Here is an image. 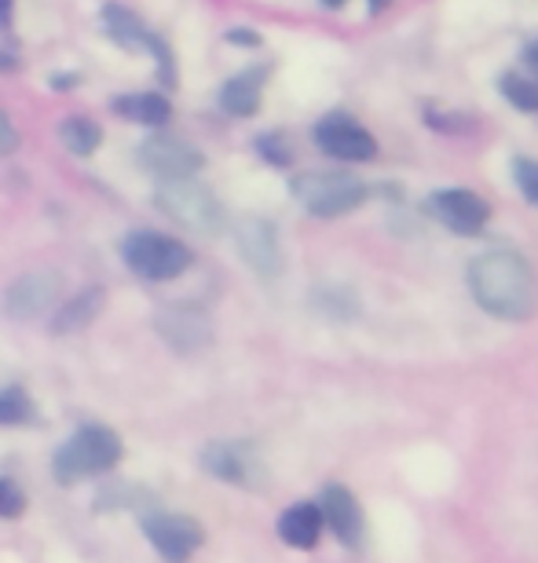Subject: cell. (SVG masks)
I'll return each mask as SVG.
<instances>
[{"label": "cell", "instance_id": "cell-1", "mask_svg": "<svg viewBox=\"0 0 538 563\" xmlns=\"http://www.w3.org/2000/svg\"><path fill=\"white\" fill-rule=\"evenodd\" d=\"M469 289L487 314L502 322H528L538 308V278L520 253L491 250L469 264Z\"/></svg>", "mask_w": 538, "mask_h": 563}, {"label": "cell", "instance_id": "cell-2", "mask_svg": "<svg viewBox=\"0 0 538 563\" xmlns=\"http://www.w3.org/2000/svg\"><path fill=\"white\" fill-rule=\"evenodd\" d=\"M125 454L121 435L107 424H81L66 443L55 450L52 476L59 483H77L85 476H103Z\"/></svg>", "mask_w": 538, "mask_h": 563}, {"label": "cell", "instance_id": "cell-3", "mask_svg": "<svg viewBox=\"0 0 538 563\" xmlns=\"http://www.w3.org/2000/svg\"><path fill=\"white\" fill-rule=\"evenodd\" d=\"M121 261L143 282H173L190 267V250L173 234L162 231H132L121 242Z\"/></svg>", "mask_w": 538, "mask_h": 563}, {"label": "cell", "instance_id": "cell-4", "mask_svg": "<svg viewBox=\"0 0 538 563\" xmlns=\"http://www.w3.org/2000/svg\"><path fill=\"white\" fill-rule=\"evenodd\" d=\"M154 206L195 234H220L223 220H228L220 198L195 179H162V187L154 190Z\"/></svg>", "mask_w": 538, "mask_h": 563}, {"label": "cell", "instance_id": "cell-5", "mask_svg": "<svg viewBox=\"0 0 538 563\" xmlns=\"http://www.w3.org/2000/svg\"><path fill=\"white\" fill-rule=\"evenodd\" d=\"M289 190H294V198L311 217H322V220L344 217V212L359 209L370 198V187L349 173H300L294 184H289Z\"/></svg>", "mask_w": 538, "mask_h": 563}, {"label": "cell", "instance_id": "cell-6", "mask_svg": "<svg viewBox=\"0 0 538 563\" xmlns=\"http://www.w3.org/2000/svg\"><path fill=\"white\" fill-rule=\"evenodd\" d=\"M201 468L220 483H228V487L242 490H261L267 483L264 457L250 439H217V443H209L201 450Z\"/></svg>", "mask_w": 538, "mask_h": 563}, {"label": "cell", "instance_id": "cell-7", "mask_svg": "<svg viewBox=\"0 0 538 563\" xmlns=\"http://www.w3.org/2000/svg\"><path fill=\"white\" fill-rule=\"evenodd\" d=\"M140 527H143V538H147L151 549L165 563H187L201 549V542H206L201 523L190 520L184 512H151V516H143Z\"/></svg>", "mask_w": 538, "mask_h": 563}, {"label": "cell", "instance_id": "cell-8", "mask_svg": "<svg viewBox=\"0 0 538 563\" xmlns=\"http://www.w3.org/2000/svg\"><path fill=\"white\" fill-rule=\"evenodd\" d=\"M136 157H140V165L158 179H195L201 173V165H206V157H201L195 143H187L179 136H165V132L143 140Z\"/></svg>", "mask_w": 538, "mask_h": 563}, {"label": "cell", "instance_id": "cell-9", "mask_svg": "<svg viewBox=\"0 0 538 563\" xmlns=\"http://www.w3.org/2000/svg\"><path fill=\"white\" fill-rule=\"evenodd\" d=\"M234 242H239L242 261L253 275H261L264 282L283 275V242H278V231L272 220H264V217L239 220Z\"/></svg>", "mask_w": 538, "mask_h": 563}, {"label": "cell", "instance_id": "cell-10", "mask_svg": "<svg viewBox=\"0 0 538 563\" xmlns=\"http://www.w3.org/2000/svg\"><path fill=\"white\" fill-rule=\"evenodd\" d=\"M55 297H59V275L26 272L4 289L0 311H4L8 319H15V322H33V319H41L48 308H55Z\"/></svg>", "mask_w": 538, "mask_h": 563}, {"label": "cell", "instance_id": "cell-11", "mask_svg": "<svg viewBox=\"0 0 538 563\" xmlns=\"http://www.w3.org/2000/svg\"><path fill=\"white\" fill-rule=\"evenodd\" d=\"M154 330L165 344L179 355H195L201 347H209L212 341V325L198 308H187V303H165V308L154 314Z\"/></svg>", "mask_w": 538, "mask_h": 563}, {"label": "cell", "instance_id": "cell-12", "mask_svg": "<svg viewBox=\"0 0 538 563\" xmlns=\"http://www.w3.org/2000/svg\"><path fill=\"white\" fill-rule=\"evenodd\" d=\"M319 512H322V527H330V534L338 538L341 545H349V549L363 545L366 516H363V505H359V498L349 487L327 483L319 494Z\"/></svg>", "mask_w": 538, "mask_h": 563}, {"label": "cell", "instance_id": "cell-13", "mask_svg": "<svg viewBox=\"0 0 538 563\" xmlns=\"http://www.w3.org/2000/svg\"><path fill=\"white\" fill-rule=\"evenodd\" d=\"M316 143H319L322 154L333 157V162H370V157L377 154L374 136H370L359 121L344 118V114H333L327 121H319Z\"/></svg>", "mask_w": 538, "mask_h": 563}, {"label": "cell", "instance_id": "cell-14", "mask_svg": "<svg viewBox=\"0 0 538 563\" xmlns=\"http://www.w3.org/2000/svg\"><path fill=\"white\" fill-rule=\"evenodd\" d=\"M425 209H429L432 217L454 234H480L484 231V223L491 220L487 201L480 195H473V190H465V187L440 190V195L429 198V206Z\"/></svg>", "mask_w": 538, "mask_h": 563}, {"label": "cell", "instance_id": "cell-15", "mask_svg": "<svg viewBox=\"0 0 538 563\" xmlns=\"http://www.w3.org/2000/svg\"><path fill=\"white\" fill-rule=\"evenodd\" d=\"M278 538L289 549H316L322 538V512L319 501H294L289 509L278 516Z\"/></svg>", "mask_w": 538, "mask_h": 563}, {"label": "cell", "instance_id": "cell-16", "mask_svg": "<svg viewBox=\"0 0 538 563\" xmlns=\"http://www.w3.org/2000/svg\"><path fill=\"white\" fill-rule=\"evenodd\" d=\"M264 81H267V66L242 70L239 77H231V81L220 88V107L228 110L231 118H253L256 110H261Z\"/></svg>", "mask_w": 538, "mask_h": 563}, {"label": "cell", "instance_id": "cell-17", "mask_svg": "<svg viewBox=\"0 0 538 563\" xmlns=\"http://www.w3.org/2000/svg\"><path fill=\"white\" fill-rule=\"evenodd\" d=\"M103 303H107V292L99 289V286L74 292L70 300L55 308V314H52V333H55V336L81 333L85 325H92V322H96V314L103 311Z\"/></svg>", "mask_w": 538, "mask_h": 563}, {"label": "cell", "instance_id": "cell-18", "mask_svg": "<svg viewBox=\"0 0 538 563\" xmlns=\"http://www.w3.org/2000/svg\"><path fill=\"white\" fill-rule=\"evenodd\" d=\"M110 107H114V114H118V118L136 121V125H147V129H158V125H165V121L173 118L169 99L158 96V92H132V96H118Z\"/></svg>", "mask_w": 538, "mask_h": 563}, {"label": "cell", "instance_id": "cell-19", "mask_svg": "<svg viewBox=\"0 0 538 563\" xmlns=\"http://www.w3.org/2000/svg\"><path fill=\"white\" fill-rule=\"evenodd\" d=\"M103 26L110 33V41L125 44V48H140V44L147 48L151 30L136 19V11H129V8H121V4H107L103 8Z\"/></svg>", "mask_w": 538, "mask_h": 563}, {"label": "cell", "instance_id": "cell-20", "mask_svg": "<svg viewBox=\"0 0 538 563\" xmlns=\"http://www.w3.org/2000/svg\"><path fill=\"white\" fill-rule=\"evenodd\" d=\"M59 140H63V146L70 154L88 157V154L99 151V143H103V129H99L92 118L77 114V118H66L63 125H59Z\"/></svg>", "mask_w": 538, "mask_h": 563}, {"label": "cell", "instance_id": "cell-21", "mask_svg": "<svg viewBox=\"0 0 538 563\" xmlns=\"http://www.w3.org/2000/svg\"><path fill=\"white\" fill-rule=\"evenodd\" d=\"M502 96H506L517 110H528V114L538 110V81H531V77H524V74L502 77Z\"/></svg>", "mask_w": 538, "mask_h": 563}, {"label": "cell", "instance_id": "cell-22", "mask_svg": "<svg viewBox=\"0 0 538 563\" xmlns=\"http://www.w3.org/2000/svg\"><path fill=\"white\" fill-rule=\"evenodd\" d=\"M33 418V402L22 388H0V424H26Z\"/></svg>", "mask_w": 538, "mask_h": 563}, {"label": "cell", "instance_id": "cell-23", "mask_svg": "<svg viewBox=\"0 0 538 563\" xmlns=\"http://www.w3.org/2000/svg\"><path fill=\"white\" fill-rule=\"evenodd\" d=\"M26 512V490L15 479L0 476V520H19Z\"/></svg>", "mask_w": 538, "mask_h": 563}, {"label": "cell", "instance_id": "cell-24", "mask_svg": "<svg viewBox=\"0 0 538 563\" xmlns=\"http://www.w3.org/2000/svg\"><path fill=\"white\" fill-rule=\"evenodd\" d=\"M513 179H517V187L524 190V198L538 206V162H531V157H517V162H513Z\"/></svg>", "mask_w": 538, "mask_h": 563}, {"label": "cell", "instance_id": "cell-25", "mask_svg": "<svg viewBox=\"0 0 538 563\" xmlns=\"http://www.w3.org/2000/svg\"><path fill=\"white\" fill-rule=\"evenodd\" d=\"M261 151L267 154V162H272V165H289V146L283 143V136L261 140Z\"/></svg>", "mask_w": 538, "mask_h": 563}, {"label": "cell", "instance_id": "cell-26", "mask_svg": "<svg viewBox=\"0 0 538 563\" xmlns=\"http://www.w3.org/2000/svg\"><path fill=\"white\" fill-rule=\"evenodd\" d=\"M19 151V132L11 125V118L0 110V154H15Z\"/></svg>", "mask_w": 538, "mask_h": 563}, {"label": "cell", "instance_id": "cell-27", "mask_svg": "<svg viewBox=\"0 0 538 563\" xmlns=\"http://www.w3.org/2000/svg\"><path fill=\"white\" fill-rule=\"evenodd\" d=\"M228 41H231V44H242V48H256V44H261V37H256L253 30H231V33H228Z\"/></svg>", "mask_w": 538, "mask_h": 563}, {"label": "cell", "instance_id": "cell-28", "mask_svg": "<svg viewBox=\"0 0 538 563\" xmlns=\"http://www.w3.org/2000/svg\"><path fill=\"white\" fill-rule=\"evenodd\" d=\"M524 59H528V70H531V74H538V37L528 44V55H524Z\"/></svg>", "mask_w": 538, "mask_h": 563}, {"label": "cell", "instance_id": "cell-29", "mask_svg": "<svg viewBox=\"0 0 538 563\" xmlns=\"http://www.w3.org/2000/svg\"><path fill=\"white\" fill-rule=\"evenodd\" d=\"M8 15H11V0H0V26L8 22Z\"/></svg>", "mask_w": 538, "mask_h": 563}, {"label": "cell", "instance_id": "cell-30", "mask_svg": "<svg viewBox=\"0 0 538 563\" xmlns=\"http://www.w3.org/2000/svg\"><path fill=\"white\" fill-rule=\"evenodd\" d=\"M366 4H370V11H381V8H388L392 0H366Z\"/></svg>", "mask_w": 538, "mask_h": 563}, {"label": "cell", "instance_id": "cell-31", "mask_svg": "<svg viewBox=\"0 0 538 563\" xmlns=\"http://www.w3.org/2000/svg\"><path fill=\"white\" fill-rule=\"evenodd\" d=\"M322 4H330V8H341V4H344V0H322Z\"/></svg>", "mask_w": 538, "mask_h": 563}]
</instances>
